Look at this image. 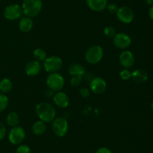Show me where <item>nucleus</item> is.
I'll use <instances>...</instances> for the list:
<instances>
[{"label": "nucleus", "mask_w": 153, "mask_h": 153, "mask_svg": "<svg viewBox=\"0 0 153 153\" xmlns=\"http://www.w3.org/2000/svg\"><path fill=\"white\" fill-rule=\"evenodd\" d=\"M35 111L40 120L46 123L52 122L56 116L55 107L47 102H40L37 104Z\"/></svg>", "instance_id": "nucleus-1"}, {"label": "nucleus", "mask_w": 153, "mask_h": 153, "mask_svg": "<svg viewBox=\"0 0 153 153\" xmlns=\"http://www.w3.org/2000/svg\"><path fill=\"white\" fill-rule=\"evenodd\" d=\"M22 13L25 16L35 17L40 13L43 8L42 0H23L22 4Z\"/></svg>", "instance_id": "nucleus-2"}, {"label": "nucleus", "mask_w": 153, "mask_h": 153, "mask_svg": "<svg viewBox=\"0 0 153 153\" xmlns=\"http://www.w3.org/2000/svg\"><path fill=\"white\" fill-rule=\"evenodd\" d=\"M46 86L49 90L52 92H59L61 91L64 86V78L61 74L58 72L49 74V76L46 78Z\"/></svg>", "instance_id": "nucleus-3"}, {"label": "nucleus", "mask_w": 153, "mask_h": 153, "mask_svg": "<svg viewBox=\"0 0 153 153\" xmlns=\"http://www.w3.org/2000/svg\"><path fill=\"white\" fill-rule=\"evenodd\" d=\"M103 54H104V51L101 46L93 45L90 46L85 52V59L90 64H97L102 60Z\"/></svg>", "instance_id": "nucleus-4"}, {"label": "nucleus", "mask_w": 153, "mask_h": 153, "mask_svg": "<svg viewBox=\"0 0 153 153\" xmlns=\"http://www.w3.org/2000/svg\"><path fill=\"white\" fill-rule=\"evenodd\" d=\"M52 129L56 136L59 137L64 136L68 132V121L65 117H55L52 122Z\"/></svg>", "instance_id": "nucleus-5"}, {"label": "nucleus", "mask_w": 153, "mask_h": 153, "mask_svg": "<svg viewBox=\"0 0 153 153\" xmlns=\"http://www.w3.org/2000/svg\"><path fill=\"white\" fill-rule=\"evenodd\" d=\"M63 64V61L61 57L57 56L46 57L43 61V68L48 73H55L58 72L61 68Z\"/></svg>", "instance_id": "nucleus-6"}, {"label": "nucleus", "mask_w": 153, "mask_h": 153, "mask_svg": "<svg viewBox=\"0 0 153 153\" xmlns=\"http://www.w3.org/2000/svg\"><path fill=\"white\" fill-rule=\"evenodd\" d=\"M25 137V130L20 126L17 125L10 129L8 134V140L13 145H19Z\"/></svg>", "instance_id": "nucleus-7"}, {"label": "nucleus", "mask_w": 153, "mask_h": 153, "mask_svg": "<svg viewBox=\"0 0 153 153\" xmlns=\"http://www.w3.org/2000/svg\"><path fill=\"white\" fill-rule=\"evenodd\" d=\"M22 9L19 4H11L4 8V16L8 20H16L22 17Z\"/></svg>", "instance_id": "nucleus-8"}, {"label": "nucleus", "mask_w": 153, "mask_h": 153, "mask_svg": "<svg viewBox=\"0 0 153 153\" xmlns=\"http://www.w3.org/2000/svg\"><path fill=\"white\" fill-rule=\"evenodd\" d=\"M116 14L117 19L125 24H128L132 22L134 17V12L128 6H122L119 8Z\"/></svg>", "instance_id": "nucleus-9"}, {"label": "nucleus", "mask_w": 153, "mask_h": 153, "mask_svg": "<svg viewBox=\"0 0 153 153\" xmlns=\"http://www.w3.org/2000/svg\"><path fill=\"white\" fill-rule=\"evenodd\" d=\"M113 43L116 47L124 50L128 48L131 45V38L126 33H116L113 38Z\"/></svg>", "instance_id": "nucleus-10"}, {"label": "nucleus", "mask_w": 153, "mask_h": 153, "mask_svg": "<svg viewBox=\"0 0 153 153\" xmlns=\"http://www.w3.org/2000/svg\"><path fill=\"white\" fill-rule=\"evenodd\" d=\"M107 88L106 81L103 78L97 76L94 77L90 82V89L93 93L100 94L104 92Z\"/></svg>", "instance_id": "nucleus-11"}, {"label": "nucleus", "mask_w": 153, "mask_h": 153, "mask_svg": "<svg viewBox=\"0 0 153 153\" xmlns=\"http://www.w3.org/2000/svg\"><path fill=\"white\" fill-rule=\"evenodd\" d=\"M119 62L124 68H130L134 65L135 62L134 56L131 51L126 50L121 52L119 57Z\"/></svg>", "instance_id": "nucleus-12"}, {"label": "nucleus", "mask_w": 153, "mask_h": 153, "mask_svg": "<svg viewBox=\"0 0 153 153\" xmlns=\"http://www.w3.org/2000/svg\"><path fill=\"white\" fill-rule=\"evenodd\" d=\"M53 101L58 107L66 108L70 104V98L65 92L59 91L53 95Z\"/></svg>", "instance_id": "nucleus-13"}, {"label": "nucleus", "mask_w": 153, "mask_h": 153, "mask_svg": "<svg viewBox=\"0 0 153 153\" xmlns=\"http://www.w3.org/2000/svg\"><path fill=\"white\" fill-rule=\"evenodd\" d=\"M42 66L40 62L37 60H32L28 62L25 65V71L26 75L29 76H34L38 74L41 71Z\"/></svg>", "instance_id": "nucleus-14"}, {"label": "nucleus", "mask_w": 153, "mask_h": 153, "mask_svg": "<svg viewBox=\"0 0 153 153\" xmlns=\"http://www.w3.org/2000/svg\"><path fill=\"white\" fill-rule=\"evenodd\" d=\"M86 3L91 10L96 12L103 11L108 6V0H86Z\"/></svg>", "instance_id": "nucleus-15"}, {"label": "nucleus", "mask_w": 153, "mask_h": 153, "mask_svg": "<svg viewBox=\"0 0 153 153\" xmlns=\"http://www.w3.org/2000/svg\"><path fill=\"white\" fill-rule=\"evenodd\" d=\"M131 78L137 83H143L148 79V74L143 69H136L131 72Z\"/></svg>", "instance_id": "nucleus-16"}, {"label": "nucleus", "mask_w": 153, "mask_h": 153, "mask_svg": "<svg viewBox=\"0 0 153 153\" xmlns=\"http://www.w3.org/2000/svg\"><path fill=\"white\" fill-rule=\"evenodd\" d=\"M33 26H34V23L31 18L28 16H23L20 18V20L19 22V28L20 31L23 32H28L32 29Z\"/></svg>", "instance_id": "nucleus-17"}, {"label": "nucleus", "mask_w": 153, "mask_h": 153, "mask_svg": "<svg viewBox=\"0 0 153 153\" xmlns=\"http://www.w3.org/2000/svg\"><path fill=\"white\" fill-rule=\"evenodd\" d=\"M46 130V122L39 120L34 122L32 125V131L37 136L43 134Z\"/></svg>", "instance_id": "nucleus-18"}, {"label": "nucleus", "mask_w": 153, "mask_h": 153, "mask_svg": "<svg viewBox=\"0 0 153 153\" xmlns=\"http://www.w3.org/2000/svg\"><path fill=\"white\" fill-rule=\"evenodd\" d=\"M68 73L71 76H74V75L83 76L85 73V69L82 64H78V63H74V64H72L69 67Z\"/></svg>", "instance_id": "nucleus-19"}, {"label": "nucleus", "mask_w": 153, "mask_h": 153, "mask_svg": "<svg viewBox=\"0 0 153 153\" xmlns=\"http://www.w3.org/2000/svg\"><path fill=\"white\" fill-rule=\"evenodd\" d=\"M6 122L7 124L10 127H15L17 126L19 123V116L16 112H9L6 117Z\"/></svg>", "instance_id": "nucleus-20"}, {"label": "nucleus", "mask_w": 153, "mask_h": 153, "mask_svg": "<svg viewBox=\"0 0 153 153\" xmlns=\"http://www.w3.org/2000/svg\"><path fill=\"white\" fill-rule=\"evenodd\" d=\"M12 86H13V84H12L11 80L8 78H3L0 81V92L3 94L9 92L12 89Z\"/></svg>", "instance_id": "nucleus-21"}, {"label": "nucleus", "mask_w": 153, "mask_h": 153, "mask_svg": "<svg viewBox=\"0 0 153 153\" xmlns=\"http://www.w3.org/2000/svg\"><path fill=\"white\" fill-rule=\"evenodd\" d=\"M33 56H34L35 60L38 62H43L46 58L47 57L46 56V52L42 48H36L33 52Z\"/></svg>", "instance_id": "nucleus-22"}, {"label": "nucleus", "mask_w": 153, "mask_h": 153, "mask_svg": "<svg viewBox=\"0 0 153 153\" xmlns=\"http://www.w3.org/2000/svg\"><path fill=\"white\" fill-rule=\"evenodd\" d=\"M9 104L8 98L6 94L0 93V112L4 111L7 108Z\"/></svg>", "instance_id": "nucleus-23"}, {"label": "nucleus", "mask_w": 153, "mask_h": 153, "mask_svg": "<svg viewBox=\"0 0 153 153\" xmlns=\"http://www.w3.org/2000/svg\"><path fill=\"white\" fill-rule=\"evenodd\" d=\"M103 32H104V34L106 37L108 38H114V36L117 33L115 28L113 26H108L105 27Z\"/></svg>", "instance_id": "nucleus-24"}, {"label": "nucleus", "mask_w": 153, "mask_h": 153, "mask_svg": "<svg viewBox=\"0 0 153 153\" xmlns=\"http://www.w3.org/2000/svg\"><path fill=\"white\" fill-rule=\"evenodd\" d=\"M82 76H81V75H74V76H72L71 79H70V84L74 87L79 86L82 81Z\"/></svg>", "instance_id": "nucleus-25"}, {"label": "nucleus", "mask_w": 153, "mask_h": 153, "mask_svg": "<svg viewBox=\"0 0 153 153\" xmlns=\"http://www.w3.org/2000/svg\"><path fill=\"white\" fill-rule=\"evenodd\" d=\"M16 153H31V148L25 144H19L16 148Z\"/></svg>", "instance_id": "nucleus-26"}, {"label": "nucleus", "mask_w": 153, "mask_h": 153, "mask_svg": "<svg viewBox=\"0 0 153 153\" xmlns=\"http://www.w3.org/2000/svg\"><path fill=\"white\" fill-rule=\"evenodd\" d=\"M120 76L123 80H128L131 78V73L126 68H124L120 72Z\"/></svg>", "instance_id": "nucleus-27"}, {"label": "nucleus", "mask_w": 153, "mask_h": 153, "mask_svg": "<svg viewBox=\"0 0 153 153\" xmlns=\"http://www.w3.org/2000/svg\"><path fill=\"white\" fill-rule=\"evenodd\" d=\"M119 7L117 6V4L116 3H110L109 4H108L107 9L108 10L109 13L111 14H116L117 11Z\"/></svg>", "instance_id": "nucleus-28"}, {"label": "nucleus", "mask_w": 153, "mask_h": 153, "mask_svg": "<svg viewBox=\"0 0 153 153\" xmlns=\"http://www.w3.org/2000/svg\"><path fill=\"white\" fill-rule=\"evenodd\" d=\"M79 94L82 98H88L90 96V90L86 87H82L79 90Z\"/></svg>", "instance_id": "nucleus-29"}, {"label": "nucleus", "mask_w": 153, "mask_h": 153, "mask_svg": "<svg viewBox=\"0 0 153 153\" xmlns=\"http://www.w3.org/2000/svg\"><path fill=\"white\" fill-rule=\"evenodd\" d=\"M6 135V128L1 122H0V141L2 140Z\"/></svg>", "instance_id": "nucleus-30"}, {"label": "nucleus", "mask_w": 153, "mask_h": 153, "mask_svg": "<svg viewBox=\"0 0 153 153\" xmlns=\"http://www.w3.org/2000/svg\"><path fill=\"white\" fill-rule=\"evenodd\" d=\"M96 153H112V152L107 147H101L97 150Z\"/></svg>", "instance_id": "nucleus-31"}, {"label": "nucleus", "mask_w": 153, "mask_h": 153, "mask_svg": "<svg viewBox=\"0 0 153 153\" xmlns=\"http://www.w3.org/2000/svg\"><path fill=\"white\" fill-rule=\"evenodd\" d=\"M149 16L150 17V19L153 20V6L149 8Z\"/></svg>", "instance_id": "nucleus-32"}, {"label": "nucleus", "mask_w": 153, "mask_h": 153, "mask_svg": "<svg viewBox=\"0 0 153 153\" xmlns=\"http://www.w3.org/2000/svg\"><path fill=\"white\" fill-rule=\"evenodd\" d=\"M146 2L149 5L153 6V0H146Z\"/></svg>", "instance_id": "nucleus-33"}, {"label": "nucleus", "mask_w": 153, "mask_h": 153, "mask_svg": "<svg viewBox=\"0 0 153 153\" xmlns=\"http://www.w3.org/2000/svg\"><path fill=\"white\" fill-rule=\"evenodd\" d=\"M151 108H152V110H153V101L152 102V104H151Z\"/></svg>", "instance_id": "nucleus-34"}]
</instances>
